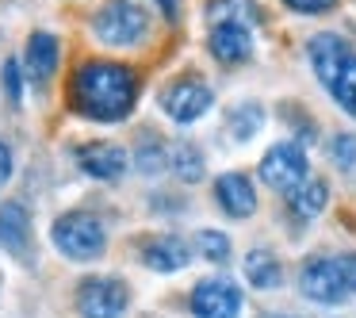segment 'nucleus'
I'll list each match as a JSON object with an SVG mask.
<instances>
[{
	"mask_svg": "<svg viewBox=\"0 0 356 318\" xmlns=\"http://www.w3.org/2000/svg\"><path fill=\"white\" fill-rule=\"evenodd\" d=\"M70 104L96 123H123L138 104V73L123 62L92 58L73 73Z\"/></svg>",
	"mask_w": 356,
	"mask_h": 318,
	"instance_id": "f257e3e1",
	"label": "nucleus"
},
{
	"mask_svg": "<svg viewBox=\"0 0 356 318\" xmlns=\"http://www.w3.org/2000/svg\"><path fill=\"white\" fill-rule=\"evenodd\" d=\"M307 54H310V65H314V77L333 96V104L345 116L356 119V50H353V42L333 31H322L307 42Z\"/></svg>",
	"mask_w": 356,
	"mask_h": 318,
	"instance_id": "f03ea898",
	"label": "nucleus"
},
{
	"mask_svg": "<svg viewBox=\"0 0 356 318\" xmlns=\"http://www.w3.org/2000/svg\"><path fill=\"white\" fill-rule=\"evenodd\" d=\"M299 287L310 303L337 307L356 295V253H337V257H314L302 264Z\"/></svg>",
	"mask_w": 356,
	"mask_h": 318,
	"instance_id": "7ed1b4c3",
	"label": "nucleus"
},
{
	"mask_svg": "<svg viewBox=\"0 0 356 318\" xmlns=\"http://www.w3.org/2000/svg\"><path fill=\"white\" fill-rule=\"evenodd\" d=\"M54 238L58 253L70 257V261H96V257L108 249V230L92 211H65L54 218Z\"/></svg>",
	"mask_w": 356,
	"mask_h": 318,
	"instance_id": "20e7f679",
	"label": "nucleus"
},
{
	"mask_svg": "<svg viewBox=\"0 0 356 318\" xmlns=\"http://www.w3.org/2000/svg\"><path fill=\"white\" fill-rule=\"evenodd\" d=\"M92 31L108 47H134V42L146 39L149 16L134 0H104L100 12L92 16Z\"/></svg>",
	"mask_w": 356,
	"mask_h": 318,
	"instance_id": "39448f33",
	"label": "nucleus"
},
{
	"mask_svg": "<svg viewBox=\"0 0 356 318\" xmlns=\"http://www.w3.org/2000/svg\"><path fill=\"white\" fill-rule=\"evenodd\" d=\"M310 165H307V150L299 142H276L268 154L261 157V180L276 192L291 196L302 180H310Z\"/></svg>",
	"mask_w": 356,
	"mask_h": 318,
	"instance_id": "423d86ee",
	"label": "nucleus"
},
{
	"mask_svg": "<svg viewBox=\"0 0 356 318\" xmlns=\"http://www.w3.org/2000/svg\"><path fill=\"white\" fill-rule=\"evenodd\" d=\"M131 303L127 284L115 276H92L77 287V315L81 318H119Z\"/></svg>",
	"mask_w": 356,
	"mask_h": 318,
	"instance_id": "0eeeda50",
	"label": "nucleus"
},
{
	"mask_svg": "<svg viewBox=\"0 0 356 318\" xmlns=\"http://www.w3.org/2000/svg\"><path fill=\"white\" fill-rule=\"evenodd\" d=\"M211 104H215V93L195 77H180L161 93V108L172 123H195L211 111Z\"/></svg>",
	"mask_w": 356,
	"mask_h": 318,
	"instance_id": "6e6552de",
	"label": "nucleus"
},
{
	"mask_svg": "<svg viewBox=\"0 0 356 318\" xmlns=\"http://www.w3.org/2000/svg\"><path fill=\"white\" fill-rule=\"evenodd\" d=\"M192 315L195 318H238L241 315V292L234 280L211 276L200 280L192 292Z\"/></svg>",
	"mask_w": 356,
	"mask_h": 318,
	"instance_id": "1a4fd4ad",
	"label": "nucleus"
},
{
	"mask_svg": "<svg viewBox=\"0 0 356 318\" xmlns=\"http://www.w3.org/2000/svg\"><path fill=\"white\" fill-rule=\"evenodd\" d=\"M81 173H88L92 180H115L127 169V150L115 142H85V146L73 150Z\"/></svg>",
	"mask_w": 356,
	"mask_h": 318,
	"instance_id": "9d476101",
	"label": "nucleus"
},
{
	"mask_svg": "<svg viewBox=\"0 0 356 318\" xmlns=\"http://www.w3.org/2000/svg\"><path fill=\"white\" fill-rule=\"evenodd\" d=\"M58 58H62V47L50 31H31L24 47V62H27V81L39 88H47L58 73Z\"/></svg>",
	"mask_w": 356,
	"mask_h": 318,
	"instance_id": "9b49d317",
	"label": "nucleus"
},
{
	"mask_svg": "<svg viewBox=\"0 0 356 318\" xmlns=\"http://www.w3.org/2000/svg\"><path fill=\"white\" fill-rule=\"evenodd\" d=\"M207 47L215 54V62H222V65L249 62V54H253V31L245 24H215Z\"/></svg>",
	"mask_w": 356,
	"mask_h": 318,
	"instance_id": "f8f14e48",
	"label": "nucleus"
},
{
	"mask_svg": "<svg viewBox=\"0 0 356 318\" xmlns=\"http://www.w3.org/2000/svg\"><path fill=\"white\" fill-rule=\"evenodd\" d=\"M215 200L230 218H249L257 211V188L245 173H222L215 180Z\"/></svg>",
	"mask_w": 356,
	"mask_h": 318,
	"instance_id": "ddd939ff",
	"label": "nucleus"
},
{
	"mask_svg": "<svg viewBox=\"0 0 356 318\" xmlns=\"http://www.w3.org/2000/svg\"><path fill=\"white\" fill-rule=\"evenodd\" d=\"M142 261L154 272H180L184 264H192V246L177 234H157L142 246Z\"/></svg>",
	"mask_w": 356,
	"mask_h": 318,
	"instance_id": "4468645a",
	"label": "nucleus"
},
{
	"mask_svg": "<svg viewBox=\"0 0 356 318\" xmlns=\"http://www.w3.org/2000/svg\"><path fill=\"white\" fill-rule=\"evenodd\" d=\"M27 241H31V215H27V207L16 200L0 203V246L8 253H24Z\"/></svg>",
	"mask_w": 356,
	"mask_h": 318,
	"instance_id": "2eb2a0df",
	"label": "nucleus"
},
{
	"mask_svg": "<svg viewBox=\"0 0 356 318\" xmlns=\"http://www.w3.org/2000/svg\"><path fill=\"white\" fill-rule=\"evenodd\" d=\"M287 203H291V211L299 218H314V215H322L325 203H330V184H325L322 177H310V180H302V184L295 188Z\"/></svg>",
	"mask_w": 356,
	"mask_h": 318,
	"instance_id": "dca6fc26",
	"label": "nucleus"
},
{
	"mask_svg": "<svg viewBox=\"0 0 356 318\" xmlns=\"http://www.w3.org/2000/svg\"><path fill=\"white\" fill-rule=\"evenodd\" d=\"M245 280L253 287H261V292L276 287L284 280V269H280L276 253H268V249H249L245 253Z\"/></svg>",
	"mask_w": 356,
	"mask_h": 318,
	"instance_id": "f3484780",
	"label": "nucleus"
},
{
	"mask_svg": "<svg viewBox=\"0 0 356 318\" xmlns=\"http://www.w3.org/2000/svg\"><path fill=\"white\" fill-rule=\"evenodd\" d=\"M261 127H264V108L261 104H238V108H230V116H226V131H230L234 142L257 138Z\"/></svg>",
	"mask_w": 356,
	"mask_h": 318,
	"instance_id": "a211bd4d",
	"label": "nucleus"
},
{
	"mask_svg": "<svg viewBox=\"0 0 356 318\" xmlns=\"http://www.w3.org/2000/svg\"><path fill=\"white\" fill-rule=\"evenodd\" d=\"M211 24H261V8L253 0H215L211 4Z\"/></svg>",
	"mask_w": 356,
	"mask_h": 318,
	"instance_id": "6ab92c4d",
	"label": "nucleus"
},
{
	"mask_svg": "<svg viewBox=\"0 0 356 318\" xmlns=\"http://www.w3.org/2000/svg\"><path fill=\"white\" fill-rule=\"evenodd\" d=\"M169 169L177 173L184 184H195V180H203V169H207V161H203L200 146H192V142H180V146L172 150V157H169Z\"/></svg>",
	"mask_w": 356,
	"mask_h": 318,
	"instance_id": "aec40b11",
	"label": "nucleus"
},
{
	"mask_svg": "<svg viewBox=\"0 0 356 318\" xmlns=\"http://www.w3.org/2000/svg\"><path fill=\"white\" fill-rule=\"evenodd\" d=\"M169 157L172 154H165L161 138H149V134L138 142V150H134V165H138V173H146V177H157V173L169 169Z\"/></svg>",
	"mask_w": 356,
	"mask_h": 318,
	"instance_id": "412c9836",
	"label": "nucleus"
},
{
	"mask_svg": "<svg viewBox=\"0 0 356 318\" xmlns=\"http://www.w3.org/2000/svg\"><path fill=\"white\" fill-rule=\"evenodd\" d=\"M195 249H200V257L211 264L230 261V238H226L222 230H200L195 234Z\"/></svg>",
	"mask_w": 356,
	"mask_h": 318,
	"instance_id": "4be33fe9",
	"label": "nucleus"
},
{
	"mask_svg": "<svg viewBox=\"0 0 356 318\" xmlns=\"http://www.w3.org/2000/svg\"><path fill=\"white\" fill-rule=\"evenodd\" d=\"M330 161L337 165V169H356V134H333Z\"/></svg>",
	"mask_w": 356,
	"mask_h": 318,
	"instance_id": "5701e85b",
	"label": "nucleus"
},
{
	"mask_svg": "<svg viewBox=\"0 0 356 318\" xmlns=\"http://www.w3.org/2000/svg\"><path fill=\"white\" fill-rule=\"evenodd\" d=\"M4 88H8V100L19 108V100H24V77H19V62H16V58L4 62Z\"/></svg>",
	"mask_w": 356,
	"mask_h": 318,
	"instance_id": "b1692460",
	"label": "nucleus"
},
{
	"mask_svg": "<svg viewBox=\"0 0 356 318\" xmlns=\"http://www.w3.org/2000/svg\"><path fill=\"white\" fill-rule=\"evenodd\" d=\"M291 12H302V16H318V12L337 8V0H284Z\"/></svg>",
	"mask_w": 356,
	"mask_h": 318,
	"instance_id": "393cba45",
	"label": "nucleus"
},
{
	"mask_svg": "<svg viewBox=\"0 0 356 318\" xmlns=\"http://www.w3.org/2000/svg\"><path fill=\"white\" fill-rule=\"evenodd\" d=\"M12 169H16V161H12V150L0 142V184H8V180H12Z\"/></svg>",
	"mask_w": 356,
	"mask_h": 318,
	"instance_id": "a878e982",
	"label": "nucleus"
},
{
	"mask_svg": "<svg viewBox=\"0 0 356 318\" xmlns=\"http://www.w3.org/2000/svg\"><path fill=\"white\" fill-rule=\"evenodd\" d=\"M154 4L165 12V19H177V0H154Z\"/></svg>",
	"mask_w": 356,
	"mask_h": 318,
	"instance_id": "bb28decb",
	"label": "nucleus"
},
{
	"mask_svg": "<svg viewBox=\"0 0 356 318\" xmlns=\"http://www.w3.org/2000/svg\"><path fill=\"white\" fill-rule=\"evenodd\" d=\"M272 318H291V315H272Z\"/></svg>",
	"mask_w": 356,
	"mask_h": 318,
	"instance_id": "cd10ccee",
	"label": "nucleus"
}]
</instances>
